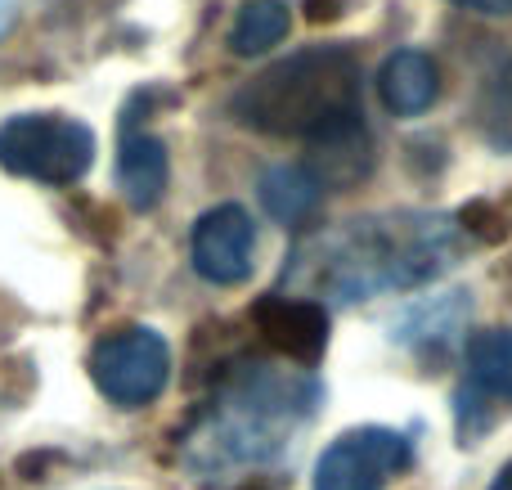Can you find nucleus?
I'll return each mask as SVG.
<instances>
[{"instance_id":"423d86ee","label":"nucleus","mask_w":512,"mask_h":490,"mask_svg":"<svg viewBox=\"0 0 512 490\" xmlns=\"http://www.w3.org/2000/svg\"><path fill=\"white\" fill-rule=\"evenodd\" d=\"M414 450L391 428H355L337 437L315 464V490H387L405 473Z\"/></svg>"},{"instance_id":"f8f14e48","label":"nucleus","mask_w":512,"mask_h":490,"mask_svg":"<svg viewBox=\"0 0 512 490\" xmlns=\"http://www.w3.org/2000/svg\"><path fill=\"white\" fill-rule=\"evenodd\" d=\"M256 194L279 225H301L306 216H315L319 198H324V180L306 167H270L256 180Z\"/></svg>"},{"instance_id":"0eeeda50","label":"nucleus","mask_w":512,"mask_h":490,"mask_svg":"<svg viewBox=\"0 0 512 490\" xmlns=\"http://www.w3.org/2000/svg\"><path fill=\"white\" fill-rule=\"evenodd\" d=\"M189 257L203 279L221 288H234L252 275L256 266V225L239 203H221L203 212L189 234Z\"/></svg>"},{"instance_id":"6e6552de","label":"nucleus","mask_w":512,"mask_h":490,"mask_svg":"<svg viewBox=\"0 0 512 490\" xmlns=\"http://www.w3.org/2000/svg\"><path fill=\"white\" fill-rule=\"evenodd\" d=\"M252 320L265 333V342L292 360H315L328 342V311L319 302H306V297H261L252 306Z\"/></svg>"},{"instance_id":"9d476101","label":"nucleus","mask_w":512,"mask_h":490,"mask_svg":"<svg viewBox=\"0 0 512 490\" xmlns=\"http://www.w3.org/2000/svg\"><path fill=\"white\" fill-rule=\"evenodd\" d=\"M378 95L396 117H418L441 95V68L423 50H396L378 72Z\"/></svg>"},{"instance_id":"f257e3e1","label":"nucleus","mask_w":512,"mask_h":490,"mask_svg":"<svg viewBox=\"0 0 512 490\" xmlns=\"http://www.w3.org/2000/svg\"><path fill=\"white\" fill-rule=\"evenodd\" d=\"M459 257L463 225L454 216L391 207L306 239L283 270V288H297L306 302L355 306L382 293H414L454 270Z\"/></svg>"},{"instance_id":"1a4fd4ad","label":"nucleus","mask_w":512,"mask_h":490,"mask_svg":"<svg viewBox=\"0 0 512 490\" xmlns=\"http://www.w3.org/2000/svg\"><path fill=\"white\" fill-rule=\"evenodd\" d=\"M167 144L158 140V135L140 131V126H131V131H122V149H117V185H122L126 203L135 207V212H149V207H158V198L167 194Z\"/></svg>"},{"instance_id":"2eb2a0df","label":"nucleus","mask_w":512,"mask_h":490,"mask_svg":"<svg viewBox=\"0 0 512 490\" xmlns=\"http://www.w3.org/2000/svg\"><path fill=\"white\" fill-rule=\"evenodd\" d=\"M463 9H477V14H490V18H504L512 14V0H454Z\"/></svg>"},{"instance_id":"4468645a","label":"nucleus","mask_w":512,"mask_h":490,"mask_svg":"<svg viewBox=\"0 0 512 490\" xmlns=\"http://www.w3.org/2000/svg\"><path fill=\"white\" fill-rule=\"evenodd\" d=\"M472 117H477V131L490 149L512 153V63L499 68L495 77L481 86L477 104H472Z\"/></svg>"},{"instance_id":"20e7f679","label":"nucleus","mask_w":512,"mask_h":490,"mask_svg":"<svg viewBox=\"0 0 512 490\" xmlns=\"http://www.w3.org/2000/svg\"><path fill=\"white\" fill-rule=\"evenodd\" d=\"M95 162V135L63 113H18L0 126V167L41 185H77Z\"/></svg>"},{"instance_id":"dca6fc26","label":"nucleus","mask_w":512,"mask_h":490,"mask_svg":"<svg viewBox=\"0 0 512 490\" xmlns=\"http://www.w3.org/2000/svg\"><path fill=\"white\" fill-rule=\"evenodd\" d=\"M490 490H512V459L499 468V477H495V486H490Z\"/></svg>"},{"instance_id":"9b49d317","label":"nucleus","mask_w":512,"mask_h":490,"mask_svg":"<svg viewBox=\"0 0 512 490\" xmlns=\"http://www.w3.org/2000/svg\"><path fill=\"white\" fill-rule=\"evenodd\" d=\"M459 401H512V329H486L468 347V387Z\"/></svg>"},{"instance_id":"7ed1b4c3","label":"nucleus","mask_w":512,"mask_h":490,"mask_svg":"<svg viewBox=\"0 0 512 490\" xmlns=\"http://www.w3.org/2000/svg\"><path fill=\"white\" fill-rule=\"evenodd\" d=\"M230 113L261 135L324 144L333 135L364 126L360 63L342 45L301 50L234 90Z\"/></svg>"},{"instance_id":"39448f33","label":"nucleus","mask_w":512,"mask_h":490,"mask_svg":"<svg viewBox=\"0 0 512 490\" xmlns=\"http://www.w3.org/2000/svg\"><path fill=\"white\" fill-rule=\"evenodd\" d=\"M90 378L113 405L140 410L158 401L171 378V347L153 329H122L104 338L90 356Z\"/></svg>"},{"instance_id":"ddd939ff","label":"nucleus","mask_w":512,"mask_h":490,"mask_svg":"<svg viewBox=\"0 0 512 490\" xmlns=\"http://www.w3.org/2000/svg\"><path fill=\"white\" fill-rule=\"evenodd\" d=\"M292 32V9L283 0H248L234 18L230 45L239 54H265L270 45H279Z\"/></svg>"},{"instance_id":"f03ea898","label":"nucleus","mask_w":512,"mask_h":490,"mask_svg":"<svg viewBox=\"0 0 512 490\" xmlns=\"http://www.w3.org/2000/svg\"><path fill=\"white\" fill-rule=\"evenodd\" d=\"M319 410L315 374H288L274 365H239L225 383V392L212 401L207 419L198 423L189 441L194 473L225 477L234 468L274 464L297 437L301 423H310Z\"/></svg>"}]
</instances>
